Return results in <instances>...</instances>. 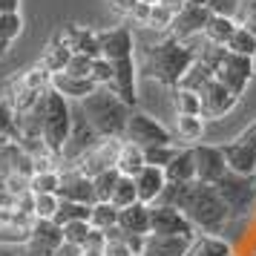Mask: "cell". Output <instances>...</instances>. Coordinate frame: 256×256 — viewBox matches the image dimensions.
<instances>
[{"instance_id":"14","label":"cell","mask_w":256,"mask_h":256,"mask_svg":"<svg viewBox=\"0 0 256 256\" xmlns=\"http://www.w3.org/2000/svg\"><path fill=\"white\" fill-rule=\"evenodd\" d=\"M210 14H213V12H210L208 6H184V9L173 18L170 38L182 40V44H190L193 38L204 35V26H208Z\"/></svg>"},{"instance_id":"37","label":"cell","mask_w":256,"mask_h":256,"mask_svg":"<svg viewBox=\"0 0 256 256\" xmlns=\"http://www.w3.org/2000/svg\"><path fill=\"white\" fill-rule=\"evenodd\" d=\"M60 187V170H44V173H35L32 182H29V190L32 193H58Z\"/></svg>"},{"instance_id":"32","label":"cell","mask_w":256,"mask_h":256,"mask_svg":"<svg viewBox=\"0 0 256 256\" xmlns=\"http://www.w3.org/2000/svg\"><path fill=\"white\" fill-rule=\"evenodd\" d=\"M118 213L121 210L112 204V202H95L92 204V216H90V224L95 230H110L118 224Z\"/></svg>"},{"instance_id":"48","label":"cell","mask_w":256,"mask_h":256,"mask_svg":"<svg viewBox=\"0 0 256 256\" xmlns=\"http://www.w3.org/2000/svg\"><path fill=\"white\" fill-rule=\"evenodd\" d=\"M150 3H141L138 0V6H136V9H132V14H130V18H132V20H138L141 26H147V20H150Z\"/></svg>"},{"instance_id":"9","label":"cell","mask_w":256,"mask_h":256,"mask_svg":"<svg viewBox=\"0 0 256 256\" xmlns=\"http://www.w3.org/2000/svg\"><path fill=\"white\" fill-rule=\"evenodd\" d=\"M150 233H156V236H196V228L173 204H150Z\"/></svg>"},{"instance_id":"59","label":"cell","mask_w":256,"mask_h":256,"mask_svg":"<svg viewBox=\"0 0 256 256\" xmlns=\"http://www.w3.org/2000/svg\"><path fill=\"white\" fill-rule=\"evenodd\" d=\"M3 182H6V176H3V167H0V190H6V187H3Z\"/></svg>"},{"instance_id":"19","label":"cell","mask_w":256,"mask_h":256,"mask_svg":"<svg viewBox=\"0 0 256 256\" xmlns=\"http://www.w3.org/2000/svg\"><path fill=\"white\" fill-rule=\"evenodd\" d=\"M49 86H52L58 95H64L66 101H78V104H81L86 95H92L95 90H98V84H95L92 78H75V75H70V72L52 75Z\"/></svg>"},{"instance_id":"50","label":"cell","mask_w":256,"mask_h":256,"mask_svg":"<svg viewBox=\"0 0 256 256\" xmlns=\"http://www.w3.org/2000/svg\"><path fill=\"white\" fill-rule=\"evenodd\" d=\"M0 14H20V0H0Z\"/></svg>"},{"instance_id":"46","label":"cell","mask_w":256,"mask_h":256,"mask_svg":"<svg viewBox=\"0 0 256 256\" xmlns=\"http://www.w3.org/2000/svg\"><path fill=\"white\" fill-rule=\"evenodd\" d=\"M104 256H136V254H132L127 244H124V239H116V242H106Z\"/></svg>"},{"instance_id":"5","label":"cell","mask_w":256,"mask_h":256,"mask_svg":"<svg viewBox=\"0 0 256 256\" xmlns=\"http://www.w3.org/2000/svg\"><path fill=\"white\" fill-rule=\"evenodd\" d=\"M216 190H219V196L224 198V204L230 210V219H244L256 204L254 176H239L228 170V176L216 184Z\"/></svg>"},{"instance_id":"55","label":"cell","mask_w":256,"mask_h":256,"mask_svg":"<svg viewBox=\"0 0 256 256\" xmlns=\"http://www.w3.org/2000/svg\"><path fill=\"white\" fill-rule=\"evenodd\" d=\"M81 256H104V248H81Z\"/></svg>"},{"instance_id":"11","label":"cell","mask_w":256,"mask_h":256,"mask_svg":"<svg viewBox=\"0 0 256 256\" xmlns=\"http://www.w3.org/2000/svg\"><path fill=\"white\" fill-rule=\"evenodd\" d=\"M193 156H196V182L219 184L228 176V162H224L222 147H216V144H193Z\"/></svg>"},{"instance_id":"23","label":"cell","mask_w":256,"mask_h":256,"mask_svg":"<svg viewBox=\"0 0 256 256\" xmlns=\"http://www.w3.org/2000/svg\"><path fill=\"white\" fill-rule=\"evenodd\" d=\"M118 228L130 236H150V204L136 202L118 213Z\"/></svg>"},{"instance_id":"45","label":"cell","mask_w":256,"mask_h":256,"mask_svg":"<svg viewBox=\"0 0 256 256\" xmlns=\"http://www.w3.org/2000/svg\"><path fill=\"white\" fill-rule=\"evenodd\" d=\"M208 9L213 14H224V18H236L242 12V0H208Z\"/></svg>"},{"instance_id":"24","label":"cell","mask_w":256,"mask_h":256,"mask_svg":"<svg viewBox=\"0 0 256 256\" xmlns=\"http://www.w3.org/2000/svg\"><path fill=\"white\" fill-rule=\"evenodd\" d=\"M167 184H190L196 182V156H193V147H182L176 152V158L167 164Z\"/></svg>"},{"instance_id":"36","label":"cell","mask_w":256,"mask_h":256,"mask_svg":"<svg viewBox=\"0 0 256 256\" xmlns=\"http://www.w3.org/2000/svg\"><path fill=\"white\" fill-rule=\"evenodd\" d=\"M118 178H121V173H118L116 167L95 176V178H92L95 198H98V202H110V198H112V190H116V184H118Z\"/></svg>"},{"instance_id":"49","label":"cell","mask_w":256,"mask_h":256,"mask_svg":"<svg viewBox=\"0 0 256 256\" xmlns=\"http://www.w3.org/2000/svg\"><path fill=\"white\" fill-rule=\"evenodd\" d=\"M138 6V0H112V9H116L118 14H132V9Z\"/></svg>"},{"instance_id":"58","label":"cell","mask_w":256,"mask_h":256,"mask_svg":"<svg viewBox=\"0 0 256 256\" xmlns=\"http://www.w3.org/2000/svg\"><path fill=\"white\" fill-rule=\"evenodd\" d=\"M9 144H12V141H9V138H6V136H0V152H3V150H6V147H9Z\"/></svg>"},{"instance_id":"40","label":"cell","mask_w":256,"mask_h":256,"mask_svg":"<svg viewBox=\"0 0 256 256\" xmlns=\"http://www.w3.org/2000/svg\"><path fill=\"white\" fill-rule=\"evenodd\" d=\"M173 18H176V14L170 12L164 3H152L147 26H150V29H156V32H170V26H173Z\"/></svg>"},{"instance_id":"28","label":"cell","mask_w":256,"mask_h":256,"mask_svg":"<svg viewBox=\"0 0 256 256\" xmlns=\"http://www.w3.org/2000/svg\"><path fill=\"white\" fill-rule=\"evenodd\" d=\"M178 141L184 144H193L204 136V118L202 116H176V132H173Z\"/></svg>"},{"instance_id":"53","label":"cell","mask_w":256,"mask_h":256,"mask_svg":"<svg viewBox=\"0 0 256 256\" xmlns=\"http://www.w3.org/2000/svg\"><path fill=\"white\" fill-rule=\"evenodd\" d=\"M162 3H164V6H167V9H170L173 14H178V12H182V9L187 6L184 0H162Z\"/></svg>"},{"instance_id":"56","label":"cell","mask_w":256,"mask_h":256,"mask_svg":"<svg viewBox=\"0 0 256 256\" xmlns=\"http://www.w3.org/2000/svg\"><path fill=\"white\" fill-rule=\"evenodd\" d=\"M9 46H12V44H9V40H3V38H0V58H6V52H9Z\"/></svg>"},{"instance_id":"38","label":"cell","mask_w":256,"mask_h":256,"mask_svg":"<svg viewBox=\"0 0 256 256\" xmlns=\"http://www.w3.org/2000/svg\"><path fill=\"white\" fill-rule=\"evenodd\" d=\"M176 147L173 144H158V147H147L144 150V162L150 164V167H162V170H167V164L176 158Z\"/></svg>"},{"instance_id":"2","label":"cell","mask_w":256,"mask_h":256,"mask_svg":"<svg viewBox=\"0 0 256 256\" xmlns=\"http://www.w3.org/2000/svg\"><path fill=\"white\" fill-rule=\"evenodd\" d=\"M196 55H198V49H193L190 44H182L176 38H164V40L144 49L141 72L147 78H152V81L176 90L182 84V78L187 75V70L193 66Z\"/></svg>"},{"instance_id":"42","label":"cell","mask_w":256,"mask_h":256,"mask_svg":"<svg viewBox=\"0 0 256 256\" xmlns=\"http://www.w3.org/2000/svg\"><path fill=\"white\" fill-rule=\"evenodd\" d=\"M112 75H116L112 60H106V58H95L92 60V72H90V78H92L98 86H110V84H112Z\"/></svg>"},{"instance_id":"52","label":"cell","mask_w":256,"mask_h":256,"mask_svg":"<svg viewBox=\"0 0 256 256\" xmlns=\"http://www.w3.org/2000/svg\"><path fill=\"white\" fill-rule=\"evenodd\" d=\"M242 26L250 32V35L256 38V12H250V14H242Z\"/></svg>"},{"instance_id":"6","label":"cell","mask_w":256,"mask_h":256,"mask_svg":"<svg viewBox=\"0 0 256 256\" xmlns=\"http://www.w3.org/2000/svg\"><path fill=\"white\" fill-rule=\"evenodd\" d=\"M98 141H101V136H98L92 130V124L86 121V116L81 112V106H72V132H70V138H66V144H64L60 162L70 164V167L78 164Z\"/></svg>"},{"instance_id":"22","label":"cell","mask_w":256,"mask_h":256,"mask_svg":"<svg viewBox=\"0 0 256 256\" xmlns=\"http://www.w3.org/2000/svg\"><path fill=\"white\" fill-rule=\"evenodd\" d=\"M164 187H167V176H164L162 167H144L138 176H136V190H138V202L144 204H156L158 196L164 193Z\"/></svg>"},{"instance_id":"15","label":"cell","mask_w":256,"mask_h":256,"mask_svg":"<svg viewBox=\"0 0 256 256\" xmlns=\"http://www.w3.org/2000/svg\"><path fill=\"white\" fill-rule=\"evenodd\" d=\"M55 44L66 46L70 52H78V55H90V58H101V46H98V32L92 29H84V26H75V24H66L60 26L55 38Z\"/></svg>"},{"instance_id":"57","label":"cell","mask_w":256,"mask_h":256,"mask_svg":"<svg viewBox=\"0 0 256 256\" xmlns=\"http://www.w3.org/2000/svg\"><path fill=\"white\" fill-rule=\"evenodd\" d=\"M187 6H208V0H184Z\"/></svg>"},{"instance_id":"27","label":"cell","mask_w":256,"mask_h":256,"mask_svg":"<svg viewBox=\"0 0 256 256\" xmlns=\"http://www.w3.org/2000/svg\"><path fill=\"white\" fill-rule=\"evenodd\" d=\"M239 29V24H236V18H224V14H210L208 26H204V40L208 44H213V46H228V40H230V35Z\"/></svg>"},{"instance_id":"18","label":"cell","mask_w":256,"mask_h":256,"mask_svg":"<svg viewBox=\"0 0 256 256\" xmlns=\"http://www.w3.org/2000/svg\"><path fill=\"white\" fill-rule=\"evenodd\" d=\"M58 198L64 202H81V204H95V184L90 176H84L81 170L70 167L66 173H60V187H58Z\"/></svg>"},{"instance_id":"60","label":"cell","mask_w":256,"mask_h":256,"mask_svg":"<svg viewBox=\"0 0 256 256\" xmlns=\"http://www.w3.org/2000/svg\"><path fill=\"white\" fill-rule=\"evenodd\" d=\"M141 3H150V6H152V3H162V0H141Z\"/></svg>"},{"instance_id":"21","label":"cell","mask_w":256,"mask_h":256,"mask_svg":"<svg viewBox=\"0 0 256 256\" xmlns=\"http://www.w3.org/2000/svg\"><path fill=\"white\" fill-rule=\"evenodd\" d=\"M193 236H156L150 233L144 239L141 256H187Z\"/></svg>"},{"instance_id":"54","label":"cell","mask_w":256,"mask_h":256,"mask_svg":"<svg viewBox=\"0 0 256 256\" xmlns=\"http://www.w3.org/2000/svg\"><path fill=\"white\" fill-rule=\"evenodd\" d=\"M250 12H256V0H242V12L239 14H250Z\"/></svg>"},{"instance_id":"26","label":"cell","mask_w":256,"mask_h":256,"mask_svg":"<svg viewBox=\"0 0 256 256\" xmlns=\"http://www.w3.org/2000/svg\"><path fill=\"white\" fill-rule=\"evenodd\" d=\"M187 256H233V248L222 236H213V233H196L193 242H190V250Z\"/></svg>"},{"instance_id":"41","label":"cell","mask_w":256,"mask_h":256,"mask_svg":"<svg viewBox=\"0 0 256 256\" xmlns=\"http://www.w3.org/2000/svg\"><path fill=\"white\" fill-rule=\"evenodd\" d=\"M58 204H60L58 193H40V196L35 193V219H55Z\"/></svg>"},{"instance_id":"43","label":"cell","mask_w":256,"mask_h":256,"mask_svg":"<svg viewBox=\"0 0 256 256\" xmlns=\"http://www.w3.org/2000/svg\"><path fill=\"white\" fill-rule=\"evenodd\" d=\"M20 32H24V20H20V14H0V38H3V40L12 44Z\"/></svg>"},{"instance_id":"1","label":"cell","mask_w":256,"mask_h":256,"mask_svg":"<svg viewBox=\"0 0 256 256\" xmlns=\"http://www.w3.org/2000/svg\"><path fill=\"white\" fill-rule=\"evenodd\" d=\"M156 204H173L184 213L196 233H213L219 236L228 224H230V210L219 196L216 184H202V182H190V184H167L164 193L158 196Z\"/></svg>"},{"instance_id":"34","label":"cell","mask_w":256,"mask_h":256,"mask_svg":"<svg viewBox=\"0 0 256 256\" xmlns=\"http://www.w3.org/2000/svg\"><path fill=\"white\" fill-rule=\"evenodd\" d=\"M110 202H112L118 210L130 208V204H136V202H138L136 178H132V176H121V178H118V184H116V190H112V198H110Z\"/></svg>"},{"instance_id":"51","label":"cell","mask_w":256,"mask_h":256,"mask_svg":"<svg viewBox=\"0 0 256 256\" xmlns=\"http://www.w3.org/2000/svg\"><path fill=\"white\" fill-rule=\"evenodd\" d=\"M55 256H81V248H78V244H70V242H64L58 248V254Z\"/></svg>"},{"instance_id":"4","label":"cell","mask_w":256,"mask_h":256,"mask_svg":"<svg viewBox=\"0 0 256 256\" xmlns=\"http://www.w3.org/2000/svg\"><path fill=\"white\" fill-rule=\"evenodd\" d=\"M40 112H44V144L49 147L52 156L60 158L64 144L72 132V106L64 95H58L49 86L40 98Z\"/></svg>"},{"instance_id":"39","label":"cell","mask_w":256,"mask_h":256,"mask_svg":"<svg viewBox=\"0 0 256 256\" xmlns=\"http://www.w3.org/2000/svg\"><path fill=\"white\" fill-rule=\"evenodd\" d=\"M90 233H92V224L90 222H70V224H64V242L84 248L86 239H90Z\"/></svg>"},{"instance_id":"8","label":"cell","mask_w":256,"mask_h":256,"mask_svg":"<svg viewBox=\"0 0 256 256\" xmlns=\"http://www.w3.org/2000/svg\"><path fill=\"white\" fill-rule=\"evenodd\" d=\"M254 75H256L254 58H244V55H233V52H228L224 60L219 64V70H216V81H219L222 86H228L236 98H242Z\"/></svg>"},{"instance_id":"20","label":"cell","mask_w":256,"mask_h":256,"mask_svg":"<svg viewBox=\"0 0 256 256\" xmlns=\"http://www.w3.org/2000/svg\"><path fill=\"white\" fill-rule=\"evenodd\" d=\"M222 152H224V162H228L230 173L256 176V147L239 144V141L233 138L230 144H222Z\"/></svg>"},{"instance_id":"3","label":"cell","mask_w":256,"mask_h":256,"mask_svg":"<svg viewBox=\"0 0 256 256\" xmlns=\"http://www.w3.org/2000/svg\"><path fill=\"white\" fill-rule=\"evenodd\" d=\"M81 112L92 130L101 138H124L127 132V121L132 116V106H127L110 86H98L92 95H86L81 104Z\"/></svg>"},{"instance_id":"47","label":"cell","mask_w":256,"mask_h":256,"mask_svg":"<svg viewBox=\"0 0 256 256\" xmlns=\"http://www.w3.org/2000/svg\"><path fill=\"white\" fill-rule=\"evenodd\" d=\"M236 141H239V144H248V147H256V118L236 136Z\"/></svg>"},{"instance_id":"44","label":"cell","mask_w":256,"mask_h":256,"mask_svg":"<svg viewBox=\"0 0 256 256\" xmlns=\"http://www.w3.org/2000/svg\"><path fill=\"white\" fill-rule=\"evenodd\" d=\"M92 60L90 55H78V52H72V58L70 64H66V70L64 72H70V75H75V78H90V72H92Z\"/></svg>"},{"instance_id":"30","label":"cell","mask_w":256,"mask_h":256,"mask_svg":"<svg viewBox=\"0 0 256 256\" xmlns=\"http://www.w3.org/2000/svg\"><path fill=\"white\" fill-rule=\"evenodd\" d=\"M90 216H92V204H81V202H64L60 198L58 204V213H55V219L60 228L64 224H70V222H90Z\"/></svg>"},{"instance_id":"33","label":"cell","mask_w":256,"mask_h":256,"mask_svg":"<svg viewBox=\"0 0 256 256\" xmlns=\"http://www.w3.org/2000/svg\"><path fill=\"white\" fill-rule=\"evenodd\" d=\"M228 52H233V55H244V58H254L256 60V38L244 29L242 24H239V29L230 35V40H228Z\"/></svg>"},{"instance_id":"35","label":"cell","mask_w":256,"mask_h":256,"mask_svg":"<svg viewBox=\"0 0 256 256\" xmlns=\"http://www.w3.org/2000/svg\"><path fill=\"white\" fill-rule=\"evenodd\" d=\"M0 136L9 141H20V127H18V112L9 101H0Z\"/></svg>"},{"instance_id":"13","label":"cell","mask_w":256,"mask_h":256,"mask_svg":"<svg viewBox=\"0 0 256 256\" xmlns=\"http://www.w3.org/2000/svg\"><path fill=\"white\" fill-rule=\"evenodd\" d=\"M198 98H202V118L204 121H219L230 112L233 106H236V95L228 90V86H222L216 78L208 81L202 90H198Z\"/></svg>"},{"instance_id":"7","label":"cell","mask_w":256,"mask_h":256,"mask_svg":"<svg viewBox=\"0 0 256 256\" xmlns=\"http://www.w3.org/2000/svg\"><path fill=\"white\" fill-rule=\"evenodd\" d=\"M173 132L164 127L162 121H156L152 116L147 112H138V110H132V116L127 121V132H124V141H132V144H138V147H158V144H173Z\"/></svg>"},{"instance_id":"29","label":"cell","mask_w":256,"mask_h":256,"mask_svg":"<svg viewBox=\"0 0 256 256\" xmlns=\"http://www.w3.org/2000/svg\"><path fill=\"white\" fill-rule=\"evenodd\" d=\"M72 52L66 46H60V44H55V40H49L46 52L40 55V66L49 72V75H58V72L66 70V64H70Z\"/></svg>"},{"instance_id":"10","label":"cell","mask_w":256,"mask_h":256,"mask_svg":"<svg viewBox=\"0 0 256 256\" xmlns=\"http://www.w3.org/2000/svg\"><path fill=\"white\" fill-rule=\"evenodd\" d=\"M60 244H64V228L58 222H52V219L32 222L29 242H26V254L29 256H55Z\"/></svg>"},{"instance_id":"16","label":"cell","mask_w":256,"mask_h":256,"mask_svg":"<svg viewBox=\"0 0 256 256\" xmlns=\"http://www.w3.org/2000/svg\"><path fill=\"white\" fill-rule=\"evenodd\" d=\"M98 46H101V58L116 64V60L132 58V52H136V38H132V32H130L127 26H116V29L98 32Z\"/></svg>"},{"instance_id":"12","label":"cell","mask_w":256,"mask_h":256,"mask_svg":"<svg viewBox=\"0 0 256 256\" xmlns=\"http://www.w3.org/2000/svg\"><path fill=\"white\" fill-rule=\"evenodd\" d=\"M121 141H124V138H101L92 150L84 156L81 162L72 164V167H75V170H81L84 176H90V178H95V176L104 173V170H112V167H116V162H118Z\"/></svg>"},{"instance_id":"25","label":"cell","mask_w":256,"mask_h":256,"mask_svg":"<svg viewBox=\"0 0 256 256\" xmlns=\"http://www.w3.org/2000/svg\"><path fill=\"white\" fill-rule=\"evenodd\" d=\"M144 167H147V162H144V147L132 144V141H121L118 162H116L118 173H121V176H132V178H136Z\"/></svg>"},{"instance_id":"17","label":"cell","mask_w":256,"mask_h":256,"mask_svg":"<svg viewBox=\"0 0 256 256\" xmlns=\"http://www.w3.org/2000/svg\"><path fill=\"white\" fill-rule=\"evenodd\" d=\"M112 66H116V75H112L110 90L127 106H136L138 104V66H136V58L116 60Z\"/></svg>"},{"instance_id":"31","label":"cell","mask_w":256,"mask_h":256,"mask_svg":"<svg viewBox=\"0 0 256 256\" xmlns=\"http://www.w3.org/2000/svg\"><path fill=\"white\" fill-rule=\"evenodd\" d=\"M173 106L176 116H202V98L193 90H184V86H176L173 90Z\"/></svg>"}]
</instances>
